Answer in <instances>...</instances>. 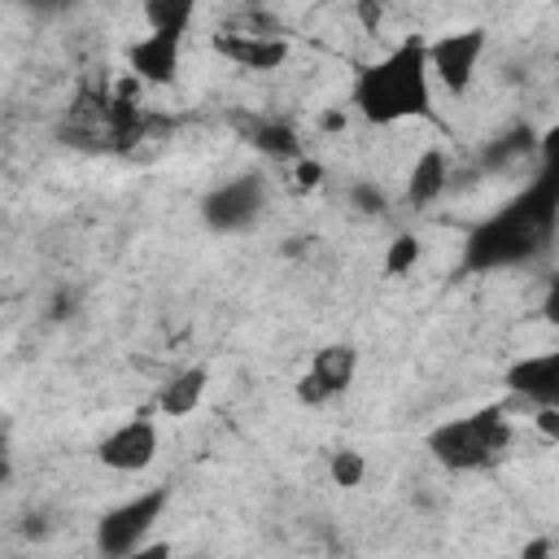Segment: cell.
Here are the masks:
<instances>
[{
  "label": "cell",
  "instance_id": "6da1fadb",
  "mask_svg": "<svg viewBox=\"0 0 559 559\" xmlns=\"http://www.w3.org/2000/svg\"><path fill=\"white\" fill-rule=\"evenodd\" d=\"M349 100L376 127L424 118L432 109V74H428L424 39L419 35H406L384 57L367 61L358 70L354 87H349Z\"/></svg>",
  "mask_w": 559,
  "mask_h": 559
},
{
  "label": "cell",
  "instance_id": "7a4b0ae2",
  "mask_svg": "<svg viewBox=\"0 0 559 559\" xmlns=\"http://www.w3.org/2000/svg\"><path fill=\"white\" fill-rule=\"evenodd\" d=\"M428 454L450 467V472H476L485 463H493L507 445H511V419L507 406H480L472 415L445 419L424 437Z\"/></svg>",
  "mask_w": 559,
  "mask_h": 559
},
{
  "label": "cell",
  "instance_id": "3957f363",
  "mask_svg": "<svg viewBox=\"0 0 559 559\" xmlns=\"http://www.w3.org/2000/svg\"><path fill=\"white\" fill-rule=\"evenodd\" d=\"M166 502H170V493L162 485H153V489H140L135 498L109 507L96 520V550H100V559H127L140 542H148L157 520H162V511H166Z\"/></svg>",
  "mask_w": 559,
  "mask_h": 559
},
{
  "label": "cell",
  "instance_id": "277c9868",
  "mask_svg": "<svg viewBox=\"0 0 559 559\" xmlns=\"http://www.w3.org/2000/svg\"><path fill=\"white\" fill-rule=\"evenodd\" d=\"M485 48H489V35L480 26H454V31H441L437 39H424L432 87H441L450 96H467L476 83Z\"/></svg>",
  "mask_w": 559,
  "mask_h": 559
},
{
  "label": "cell",
  "instance_id": "5b68a950",
  "mask_svg": "<svg viewBox=\"0 0 559 559\" xmlns=\"http://www.w3.org/2000/svg\"><path fill=\"white\" fill-rule=\"evenodd\" d=\"M266 197H271L266 179L258 170H245V175H231L227 183H218L205 197L201 214L214 231H249L266 214Z\"/></svg>",
  "mask_w": 559,
  "mask_h": 559
},
{
  "label": "cell",
  "instance_id": "8992f818",
  "mask_svg": "<svg viewBox=\"0 0 559 559\" xmlns=\"http://www.w3.org/2000/svg\"><path fill=\"white\" fill-rule=\"evenodd\" d=\"M157 445H162V437H157V424H153V419H144V415H135V419H122L118 428H109V432L100 437V445H96V459H100L109 472H122V476H131V472H144V467H153V459H157Z\"/></svg>",
  "mask_w": 559,
  "mask_h": 559
},
{
  "label": "cell",
  "instance_id": "52a82bcc",
  "mask_svg": "<svg viewBox=\"0 0 559 559\" xmlns=\"http://www.w3.org/2000/svg\"><path fill=\"white\" fill-rule=\"evenodd\" d=\"M127 66L140 83L148 87H166L179 79L183 66V35H166V31H144L131 48H127Z\"/></svg>",
  "mask_w": 559,
  "mask_h": 559
},
{
  "label": "cell",
  "instance_id": "ba28073f",
  "mask_svg": "<svg viewBox=\"0 0 559 559\" xmlns=\"http://www.w3.org/2000/svg\"><path fill=\"white\" fill-rule=\"evenodd\" d=\"M507 389L524 402V411L533 406H559V354H524L511 371H507Z\"/></svg>",
  "mask_w": 559,
  "mask_h": 559
},
{
  "label": "cell",
  "instance_id": "9c48e42d",
  "mask_svg": "<svg viewBox=\"0 0 559 559\" xmlns=\"http://www.w3.org/2000/svg\"><path fill=\"white\" fill-rule=\"evenodd\" d=\"M214 48L231 61V66H240V70H258V74H266V70H280L284 61H288V35H262V31H223L218 39H214Z\"/></svg>",
  "mask_w": 559,
  "mask_h": 559
},
{
  "label": "cell",
  "instance_id": "30bf717a",
  "mask_svg": "<svg viewBox=\"0 0 559 559\" xmlns=\"http://www.w3.org/2000/svg\"><path fill=\"white\" fill-rule=\"evenodd\" d=\"M445 188H450V153H445L441 144L419 148V157H415L411 170H406V201H411L415 210H424V205L441 201Z\"/></svg>",
  "mask_w": 559,
  "mask_h": 559
},
{
  "label": "cell",
  "instance_id": "8fae6325",
  "mask_svg": "<svg viewBox=\"0 0 559 559\" xmlns=\"http://www.w3.org/2000/svg\"><path fill=\"white\" fill-rule=\"evenodd\" d=\"M205 393H210V371H205V367H183V371H175V376L162 380V389H157V411H162L166 419H188V415L201 411Z\"/></svg>",
  "mask_w": 559,
  "mask_h": 559
},
{
  "label": "cell",
  "instance_id": "7c38bea8",
  "mask_svg": "<svg viewBox=\"0 0 559 559\" xmlns=\"http://www.w3.org/2000/svg\"><path fill=\"white\" fill-rule=\"evenodd\" d=\"M306 376L323 389V397H336V393H345V389L354 384V376H358V349L345 345V341H332V345L314 349Z\"/></svg>",
  "mask_w": 559,
  "mask_h": 559
},
{
  "label": "cell",
  "instance_id": "4fadbf2b",
  "mask_svg": "<svg viewBox=\"0 0 559 559\" xmlns=\"http://www.w3.org/2000/svg\"><path fill=\"white\" fill-rule=\"evenodd\" d=\"M140 22L148 31H166V35H188V26L197 22V4L192 0H148L140 9Z\"/></svg>",
  "mask_w": 559,
  "mask_h": 559
},
{
  "label": "cell",
  "instance_id": "5bb4252c",
  "mask_svg": "<svg viewBox=\"0 0 559 559\" xmlns=\"http://www.w3.org/2000/svg\"><path fill=\"white\" fill-rule=\"evenodd\" d=\"M328 476H332L336 489H362V480H367V454L354 450V445L332 450V459H328Z\"/></svg>",
  "mask_w": 559,
  "mask_h": 559
},
{
  "label": "cell",
  "instance_id": "9a60e30c",
  "mask_svg": "<svg viewBox=\"0 0 559 559\" xmlns=\"http://www.w3.org/2000/svg\"><path fill=\"white\" fill-rule=\"evenodd\" d=\"M415 262H419V236L415 231H397L384 245V275L389 280H402V275L415 271Z\"/></svg>",
  "mask_w": 559,
  "mask_h": 559
},
{
  "label": "cell",
  "instance_id": "2e32d148",
  "mask_svg": "<svg viewBox=\"0 0 559 559\" xmlns=\"http://www.w3.org/2000/svg\"><path fill=\"white\" fill-rule=\"evenodd\" d=\"M349 201H354L362 214H380L389 197H384L380 188H371V183H354V188H349Z\"/></svg>",
  "mask_w": 559,
  "mask_h": 559
},
{
  "label": "cell",
  "instance_id": "e0dca14e",
  "mask_svg": "<svg viewBox=\"0 0 559 559\" xmlns=\"http://www.w3.org/2000/svg\"><path fill=\"white\" fill-rule=\"evenodd\" d=\"M533 428H537L546 441H555V437H559V406H533Z\"/></svg>",
  "mask_w": 559,
  "mask_h": 559
},
{
  "label": "cell",
  "instance_id": "ac0fdd59",
  "mask_svg": "<svg viewBox=\"0 0 559 559\" xmlns=\"http://www.w3.org/2000/svg\"><path fill=\"white\" fill-rule=\"evenodd\" d=\"M127 559H175V546H170L166 537H148V542H140Z\"/></svg>",
  "mask_w": 559,
  "mask_h": 559
},
{
  "label": "cell",
  "instance_id": "d6986e66",
  "mask_svg": "<svg viewBox=\"0 0 559 559\" xmlns=\"http://www.w3.org/2000/svg\"><path fill=\"white\" fill-rule=\"evenodd\" d=\"M297 397H301L306 406H323V402H328V397H323V389H319L310 376H301V380H297Z\"/></svg>",
  "mask_w": 559,
  "mask_h": 559
},
{
  "label": "cell",
  "instance_id": "ffe728a7",
  "mask_svg": "<svg viewBox=\"0 0 559 559\" xmlns=\"http://www.w3.org/2000/svg\"><path fill=\"white\" fill-rule=\"evenodd\" d=\"M550 550H555V542L550 537H537V542L524 546V559H550Z\"/></svg>",
  "mask_w": 559,
  "mask_h": 559
},
{
  "label": "cell",
  "instance_id": "44dd1931",
  "mask_svg": "<svg viewBox=\"0 0 559 559\" xmlns=\"http://www.w3.org/2000/svg\"><path fill=\"white\" fill-rule=\"evenodd\" d=\"M297 179H301V183H306V188H310V183H319V166H314V162H306V157H301V162H297Z\"/></svg>",
  "mask_w": 559,
  "mask_h": 559
}]
</instances>
